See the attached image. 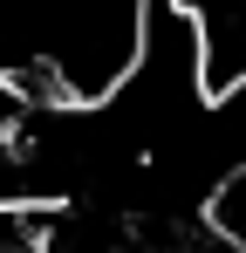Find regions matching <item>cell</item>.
<instances>
[{"label":"cell","instance_id":"obj_1","mask_svg":"<svg viewBox=\"0 0 246 253\" xmlns=\"http://www.w3.org/2000/svg\"><path fill=\"white\" fill-rule=\"evenodd\" d=\"M199 21V76L205 96L226 103L246 89V0H185Z\"/></svg>","mask_w":246,"mask_h":253},{"label":"cell","instance_id":"obj_3","mask_svg":"<svg viewBox=\"0 0 246 253\" xmlns=\"http://www.w3.org/2000/svg\"><path fill=\"white\" fill-rule=\"evenodd\" d=\"M14 124H21V96H14V89L0 83V137H7V130H14Z\"/></svg>","mask_w":246,"mask_h":253},{"label":"cell","instance_id":"obj_2","mask_svg":"<svg viewBox=\"0 0 246 253\" xmlns=\"http://www.w3.org/2000/svg\"><path fill=\"white\" fill-rule=\"evenodd\" d=\"M205 226H212V233H219L233 253H246V165L233 171L219 192H212V206H205Z\"/></svg>","mask_w":246,"mask_h":253}]
</instances>
